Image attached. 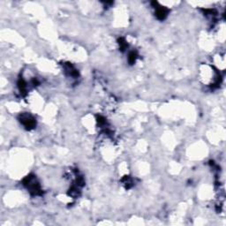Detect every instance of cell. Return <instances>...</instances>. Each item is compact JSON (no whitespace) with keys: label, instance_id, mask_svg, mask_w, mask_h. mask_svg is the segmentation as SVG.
<instances>
[{"label":"cell","instance_id":"cell-1","mask_svg":"<svg viewBox=\"0 0 226 226\" xmlns=\"http://www.w3.org/2000/svg\"><path fill=\"white\" fill-rule=\"evenodd\" d=\"M22 123L26 126V127H33L35 126V121L30 117H25L22 118Z\"/></svg>","mask_w":226,"mask_h":226},{"label":"cell","instance_id":"cell-2","mask_svg":"<svg viewBox=\"0 0 226 226\" xmlns=\"http://www.w3.org/2000/svg\"><path fill=\"white\" fill-rule=\"evenodd\" d=\"M166 15H167V11H166V9H164V8H162V7L157 9V11H156V16H157L158 19H163L164 18L166 17Z\"/></svg>","mask_w":226,"mask_h":226}]
</instances>
